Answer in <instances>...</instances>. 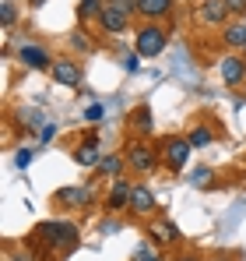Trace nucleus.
<instances>
[{"mask_svg":"<svg viewBox=\"0 0 246 261\" xmlns=\"http://www.w3.org/2000/svg\"><path fill=\"white\" fill-rule=\"evenodd\" d=\"M36 237H39L49 251L67 254V251H74V247H78L81 229H78L74 222H39V226H36Z\"/></svg>","mask_w":246,"mask_h":261,"instance_id":"nucleus-1","label":"nucleus"},{"mask_svg":"<svg viewBox=\"0 0 246 261\" xmlns=\"http://www.w3.org/2000/svg\"><path fill=\"white\" fill-rule=\"evenodd\" d=\"M165 49V32L159 25H144V29H137V39H134V53H141V57H159Z\"/></svg>","mask_w":246,"mask_h":261,"instance_id":"nucleus-2","label":"nucleus"},{"mask_svg":"<svg viewBox=\"0 0 246 261\" xmlns=\"http://www.w3.org/2000/svg\"><path fill=\"white\" fill-rule=\"evenodd\" d=\"M127 163H130L137 173H151V170H155V152H151L144 141H134V145H127Z\"/></svg>","mask_w":246,"mask_h":261,"instance_id":"nucleus-3","label":"nucleus"},{"mask_svg":"<svg viewBox=\"0 0 246 261\" xmlns=\"http://www.w3.org/2000/svg\"><path fill=\"white\" fill-rule=\"evenodd\" d=\"M190 138H169L165 141V163L172 166V170H183L187 166V159H190Z\"/></svg>","mask_w":246,"mask_h":261,"instance_id":"nucleus-4","label":"nucleus"},{"mask_svg":"<svg viewBox=\"0 0 246 261\" xmlns=\"http://www.w3.org/2000/svg\"><path fill=\"white\" fill-rule=\"evenodd\" d=\"M99 25H102V32H109V36H116V32H123V29L130 25V14H123L120 7H113V4L106 0V7H102V14H99Z\"/></svg>","mask_w":246,"mask_h":261,"instance_id":"nucleus-5","label":"nucleus"},{"mask_svg":"<svg viewBox=\"0 0 246 261\" xmlns=\"http://www.w3.org/2000/svg\"><path fill=\"white\" fill-rule=\"evenodd\" d=\"M53 201L64 205V208H81V205L91 201V191H88V187H60V191L53 194Z\"/></svg>","mask_w":246,"mask_h":261,"instance_id":"nucleus-6","label":"nucleus"},{"mask_svg":"<svg viewBox=\"0 0 246 261\" xmlns=\"http://www.w3.org/2000/svg\"><path fill=\"white\" fill-rule=\"evenodd\" d=\"M53 82H60V85H81V64H74V60H53Z\"/></svg>","mask_w":246,"mask_h":261,"instance_id":"nucleus-7","label":"nucleus"},{"mask_svg":"<svg viewBox=\"0 0 246 261\" xmlns=\"http://www.w3.org/2000/svg\"><path fill=\"white\" fill-rule=\"evenodd\" d=\"M218 71H222V82L225 85H239L246 78V60H239V57H222Z\"/></svg>","mask_w":246,"mask_h":261,"instance_id":"nucleus-8","label":"nucleus"},{"mask_svg":"<svg viewBox=\"0 0 246 261\" xmlns=\"http://www.w3.org/2000/svg\"><path fill=\"white\" fill-rule=\"evenodd\" d=\"M130 208H134L137 216H148V212H155V194H151L144 184H134V187H130Z\"/></svg>","mask_w":246,"mask_h":261,"instance_id":"nucleus-9","label":"nucleus"},{"mask_svg":"<svg viewBox=\"0 0 246 261\" xmlns=\"http://www.w3.org/2000/svg\"><path fill=\"white\" fill-rule=\"evenodd\" d=\"M197 18H201L204 25H222V21L229 18V7H225V0H204V4L197 7Z\"/></svg>","mask_w":246,"mask_h":261,"instance_id":"nucleus-10","label":"nucleus"},{"mask_svg":"<svg viewBox=\"0 0 246 261\" xmlns=\"http://www.w3.org/2000/svg\"><path fill=\"white\" fill-rule=\"evenodd\" d=\"M18 57H21V64H25V67H32V71H46V67H49V53H46L42 46L25 43L21 49H18Z\"/></svg>","mask_w":246,"mask_h":261,"instance_id":"nucleus-11","label":"nucleus"},{"mask_svg":"<svg viewBox=\"0 0 246 261\" xmlns=\"http://www.w3.org/2000/svg\"><path fill=\"white\" fill-rule=\"evenodd\" d=\"M130 187H134V184H127V180H116V184H113V191H109V198H106V208H109V212L130 208Z\"/></svg>","mask_w":246,"mask_h":261,"instance_id":"nucleus-12","label":"nucleus"},{"mask_svg":"<svg viewBox=\"0 0 246 261\" xmlns=\"http://www.w3.org/2000/svg\"><path fill=\"white\" fill-rule=\"evenodd\" d=\"M169 11H172V0H137V14H144L148 21L165 18Z\"/></svg>","mask_w":246,"mask_h":261,"instance_id":"nucleus-13","label":"nucleus"},{"mask_svg":"<svg viewBox=\"0 0 246 261\" xmlns=\"http://www.w3.org/2000/svg\"><path fill=\"white\" fill-rule=\"evenodd\" d=\"M74 163H81V166H99V163H102V155H99V141H95V138H88L84 145L74 148Z\"/></svg>","mask_w":246,"mask_h":261,"instance_id":"nucleus-14","label":"nucleus"},{"mask_svg":"<svg viewBox=\"0 0 246 261\" xmlns=\"http://www.w3.org/2000/svg\"><path fill=\"white\" fill-rule=\"evenodd\" d=\"M151 237H155L159 244H172V240H179V229H176L172 222H155V226H151Z\"/></svg>","mask_w":246,"mask_h":261,"instance_id":"nucleus-15","label":"nucleus"},{"mask_svg":"<svg viewBox=\"0 0 246 261\" xmlns=\"http://www.w3.org/2000/svg\"><path fill=\"white\" fill-rule=\"evenodd\" d=\"M225 43L232 46V49H243V46H246V25H243V21H236V25L225 29Z\"/></svg>","mask_w":246,"mask_h":261,"instance_id":"nucleus-16","label":"nucleus"},{"mask_svg":"<svg viewBox=\"0 0 246 261\" xmlns=\"http://www.w3.org/2000/svg\"><path fill=\"white\" fill-rule=\"evenodd\" d=\"M130 124L141 130V134H148V130H151V110H148V106H137V110L130 113Z\"/></svg>","mask_w":246,"mask_h":261,"instance_id":"nucleus-17","label":"nucleus"},{"mask_svg":"<svg viewBox=\"0 0 246 261\" xmlns=\"http://www.w3.org/2000/svg\"><path fill=\"white\" fill-rule=\"evenodd\" d=\"M102 7H106V0H81L78 14H81V21H88V18H99V14H102Z\"/></svg>","mask_w":246,"mask_h":261,"instance_id":"nucleus-18","label":"nucleus"},{"mask_svg":"<svg viewBox=\"0 0 246 261\" xmlns=\"http://www.w3.org/2000/svg\"><path fill=\"white\" fill-rule=\"evenodd\" d=\"M99 173L116 176V180H120V173H123V159H120V155H109V159H102V163H99Z\"/></svg>","mask_w":246,"mask_h":261,"instance_id":"nucleus-19","label":"nucleus"},{"mask_svg":"<svg viewBox=\"0 0 246 261\" xmlns=\"http://www.w3.org/2000/svg\"><path fill=\"white\" fill-rule=\"evenodd\" d=\"M190 145H194V148L211 145V130H207V127H194V130H190Z\"/></svg>","mask_w":246,"mask_h":261,"instance_id":"nucleus-20","label":"nucleus"},{"mask_svg":"<svg viewBox=\"0 0 246 261\" xmlns=\"http://www.w3.org/2000/svg\"><path fill=\"white\" fill-rule=\"evenodd\" d=\"M14 18H18V11H14V4L7 0V4L0 7V21H4V29H11V25H14Z\"/></svg>","mask_w":246,"mask_h":261,"instance_id":"nucleus-21","label":"nucleus"},{"mask_svg":"<svg viewBox=\"0 0 246 261\" xmlns=\"http://www.w3.org/2000/svg\"><path fill=\"white\" fill-rule=\"evenodd\" d=\"M123 67H127L130 74H134V71H141V53H127V57H123Z\"/></svg>","mask_w":246,"mask_h":261,"instance_id":"nucleus-22","label":"nucleus"},{"mask_svg":"<svg viewBox=\"0 0 246 261\" xmlns=\"http://www.w3.org/2000/svg\"><path fill=\"white\" fill-rule=\"evenodd\" d=\"M32 155H36L32 148H21V152L14 155V163H18V170H28V163H32Z\"/></svg>","mask_w":246,"mask_h":261,"instance_id":"nucleus-23","label":"nucleus"},{"mask_svg":"<svg viewBox=\"0 0 246 261\" xmlns=\"http://www.w3.org/2000/svg\"><path fill=\"white\" fill-rule=\"evenodd\" d=\"M84 120H88V124H99V120H102V106H99V102L88 106V110H84Z\"/></svg>","mask_w":246,"mask_h":261,"instance_id":"nucleus-24","label":"nucleus"},{"mask_svg":"<svg viewBox=\"0 0 246 261\" xmlns=\"http://www.w3.org/2000/svg\"><path fill=\"white\" fill-rule=\"evenodd\" d=\"M109 4H113V7H120L123 14H134V11H137V0H109Z\"/></svg>","mask_w":246,"mask_h":261,"instance_id":"nucleus-25","label":"nucleus"},{"mask_svg":"<svg viewBox=\"0 0 246 261\" xmlns=\"http://www.w3.org/2000/svg\"><path fill=\"white\" fill-rule=\"evenodd\" d=\"M229 14H246V0H225Z\"/></svg>","mask_w":246,"mask_h":261,"instance_id":"nucleus-26","label":"nucleus"},{"mask_svg":"<svg viewBox=\"0 0 246 261\" xmlns=\"http://www.w3.org/2000/svg\"><path fill=\"white\" fill-rule=\"evenodd\" d=\"M71 46H74V49H81V53H88V49H91V43L84 39V32H78V36L71 39Z\"/></svg>","mask_w":246,"mask_h":261,"instance_id":"nucleus-27","label":"nucleus"},{"mask_svg":"<svg viewBox=\"0 0 246 261\" xmlns=\"http://www.w3.org/2000/svg\"><path fill=\"white\" fill-rule=\"evenodd\" d=\"M53 138H56V124H46V127L39 130V141L46 145V141H53Z\"/></svg>","mask_w":246,"mask_h":261,"instance_id":"nucleus-28","label":"nucleus"},{"mask_svg":"<svg viewBox=\"0 0 246 261\" xmlns=\"http://www.w3.org/2000/svg\"><path fill=\"white\" fill-rule=\"evenodd\" d=\"M194 180H197V184H201V187H204L207 180H211V170H197V173H194Z\"/></svg>","mask_w":246,"mask_h":261,"instance_id":"nucleus-29","label":"nucleus"},{"mask_svg":"<svg viewBox=\"0 0 246 261\" xmlns=\"http://www.w3.org/2000/svg\"><path fill=\"white\" fill-rule=\"evenodd\" d=\"M176 261H197V258L194 254H183V258H176Z\"/></svg>","mask_w":246,"mask_h":261,"instance_id":"nucleus-30","label":"nucleus"},{"mask_svg":"<svg viewBox=\"0 0 246 261\" xmlns=\"http://www.w3.org/2000/svg\"><path fill=\"white\" fill-rule=\"evenodd\" d=\"M28 4H32V7H42V4H46V0H28Z\"/></svg>","mask_w":246,"mask_h":261,"instance_id":"nucleus-31","label":"nucleus"}]
</instances>
